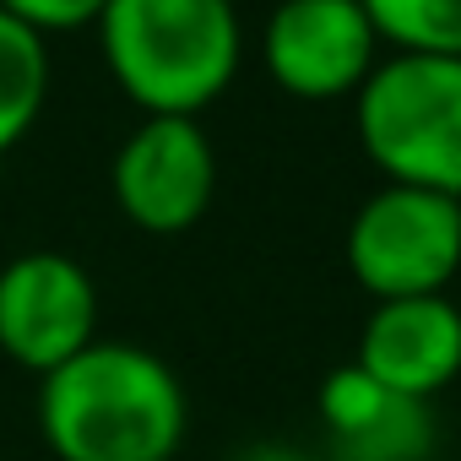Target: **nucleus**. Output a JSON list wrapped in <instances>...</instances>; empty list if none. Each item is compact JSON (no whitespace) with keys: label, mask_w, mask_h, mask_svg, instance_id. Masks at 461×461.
Segmentation results:
<instances>
[{"label":"nucleus","mask_w":461,"mask_h":461,"mask_svg":"<svg viewBox=\"0 0 461 461\" xmlns=\"http://www.w3.org/2000/svg\"><path fill=\"white\" fill-rule=\"evenodd\" d=\"M185 429V380L152 348L98 337L39 380V434L55 461H174Z\"/></svg>","instance_id":"1"},{"label":"nucleus","mask_w":461,"mask_h":461,"mask_svg":"<svg viewBox=\"0 0 461 461\" xmlns=\"http://www.w3.org/2000/svg\"><path fill=\"white\" fill-rule=\"evenodd\" d=\"M109 77L147 114H201L234 82L245 28L234 0H109L98 12Z\"/></svg>","instance_id":"2"},{"label":"nucleus","mask_w":461,"mask_h":461,"mask_svg":"<svg viewBox=\"0 0 461 461\" xmlns=\"http://www.w3.org/2000/svg\"><path fill=\"white\" fill-rule=\"evenodd\" d=\"M353 125L385 185L461 201V60L385 55L353 93Z\"/></svg>","instance_id":"3"},{"label":"nucleus","mask_w":461,"mask_h":461,"mask_svg":"<svg viewBox=\"0 0 461 461\" xmlns=\"http://www.w3.org/2000/svg\"><path fill=\"white\" fill-rule=\"evenodd\" d=\"M348 272L375 304L445 294L461 272V201L418 185H380L348 222Z\"/></svg>","instance_id":"4"},{"label":"nucleus","mask_w":461,"mask_h":461,"mask_svg":"<svg viewBox=\"0 0 461 461\" xmlns=\"http://www.w3.org/2000/svg\"><path fill=\"white\" fill-rule=\"evenodd\" d=\"M114 206L141 234H185L217 195V152L201 120L147 114L114 152Z\"/></svg>","instance_id":"5"},{"label":"nucleus","mask_w":461,"mask_h":461,"mask_svg":"<svg viewBox=\"0 0 461 461\" xmlns=\"http://www.w3.org/2000/svg\"><path fill=\"white\" fill-rule=\"evenodd\" d=\"M98 342V283L60 250H28L0 267V353L39 380Z\"/></svg>","instance_id":"6"},{"label":"nucleus","mask_w":461,"mask_h":461,"mask_svg":"<svg viewBox=\"0 0 461 461\" xmlns=\"http://www.w3.org/2000/svg\"><path fill=\"white\" fill-rule=\"evenodd\" d=\"M380 33L364 0H277L267 17V71L283 93L326 104L364 87Z\"/></svg>","instance_id":"7"},{"label":"nucleus","mask_w":461,"mask_h":461,"mask_svg":"<svg viewBox=\"0 0 461 461\" xmlns=\"http://www.w3.org/2000/svg\"><path fill=\"white\" fill-rule=\"evenodd\" d=\"M315 407L326 429V461H434L439 450L434 402L402 396L358 364L331 369Z\"/></svg>","instance_id":"8"},{"label":"nucleus","mask_w":461,"mask_h":461,"mask_svg":"<svg viewBox=\"0 0 461 461\" xmlns=\"http://www.w3.org/2000/svg\"><path fill=\"white\" fill-rule=\"evenodd\" d=\"M353 364L402 396L434 402L461 375V310H456V299L423 294V299L375 304L364 331H358Z\"/></svg>","instance_id":"9"},{"label":"nucleus","mask_w":461,"mask_h":461,"mask_svg":"<svg viewBox=\"0 0 461 461\" xmlns=\"http://www.w3.org/2000/svg\"><path fill=\"white\" fill-rule=\"evenodd\" d=\"M50 98V39L0 12V158H6Z\"/></svg>","instance_id":"10"},{"label":"nucleus","mask_w":461,"mask_h":461,"mask_svg":"<svg viewBox=\"0 0 461 461\" xmlns=\"http://www.w3.org/2000/svg\"><path fill=\"white\" fill-rule=\"evenodd\" d=\"M364 12L396 55H456L461 60V0H364Z\"/></svg>","instance_id":"11"},{"label":"nucleus","mask_w":461,"mask_h":461,"mask_svg":"<svg viewBox=\"0 0 461 461\" xmlns=\"http://www.w3.org/2000/svg\"><path fill=\"white\" fill-rule=\"evenodd\" d=\"M104 6H109V0H0V12H12L17 23H28V28L44 33V39L98 23Z\"/></svg>","instance_id":"12"},{"label":"nucleus","mask_w":461,"mask_h":461,"mask_svg":"<svg viewBox=\"0 0 461 461\" xmlns=\"http://www.w3.org/2000/svg\"><path fill=\"white\" fill-rule=\"evenodd\" d=\"M228 461H321V456H310V450L294 445V439H256V445L234 450Z\"/></svg>","instance_id":"13"}]
</instances>
